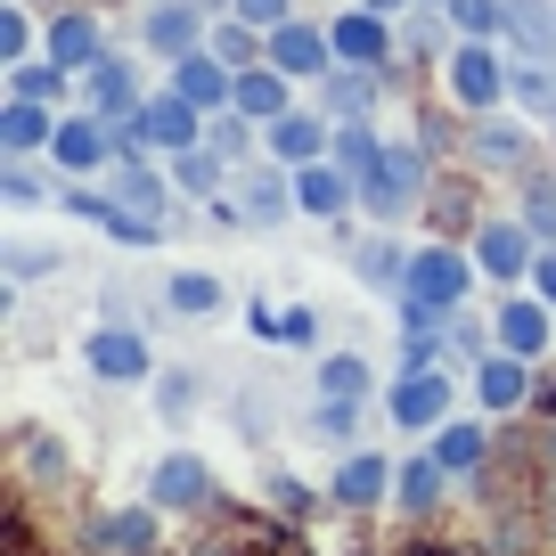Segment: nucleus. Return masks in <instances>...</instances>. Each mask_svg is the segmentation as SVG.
Wrapping results in <instances>:
<instances>
[{
	"instance_id": "obj_1",
	"label": "nucleus",
	"mask_w": 556,
	"mask_h": 556,
	"mask_svg": "<svg viewBox=\"0 0 556 556\" xmlns=\"http://www.w3.org/2000/svg\"><path fill=\"white\" fill-rule=\"evenodd\" d=\"M475 278H483L475 245H458V238L409 245V278H401V295H393V319L401 328H442L451 312H467Z\"/></svg>"
},
{
	"instance_id": "obj_2",
	"label": "nucleus",
	"mask_w": 556,
	"mask_h": 556,
	"mask_svg": "<svg viewBox=\"0 0 556 556\" xmlns=\"http://www.w3.org/2000/svg\"><path fill=\"white\" fill-rule=\"evenodd\" d=\"M507 74H516V58L500 50V41H451V58H442V90H451L458 115H491V106H507Z\"/></svg>"
},
{
	"instance_id": "obj_3",
	"label": "nucleus",
	"mask_w": 556,
	"mask_h": 556,
	"mask_svg": "<svg viewBox=\"0 0 556 556\" xmlns=\"http://www.w3.org/2000/svg\"><path fill=\"white\" fill-rule=\"evenodd\" d=\"M426 189H434V164H426V148H417V139H384V164L361 180V213L393 229Z\"/></svg>"
},
{
	"instance_id": "obj_4",
	"label": "nucleus",
	"mask_w": 556,
	"mask_h": 556,
	"mask_svg": "<svg viewBox=\"0 0 556 556\" xmlns=\"http://www.w3.org/2000/svg\"><path fill=\"white\" fill-rule=\"evenodd\" d=\"M83 361H90L99 384H156V344H148L139 319H99V336L83 344Z\"/></svg>"
},
{
	"instance_id": "obj_5",
	"label": "nucleus",
	"mask_w": 556,
	"mask_h": 556,
	"mask_svg": "<svg viewBox=\"0 0 556 556\" xmlns=\"http://www.w3.org/2000/svg\"><path fill=\"white\" fill-rule=\"evenodd\" d=\"M384 409H393L401 434H434V426L458 417V384L442 377V368H401L393 393H384Z\"/></svg>"
},
{
	"instance_id": "obj_6",
	"label": "nucleus",
	"mask_w": 556,
	"mask_h": 556,
	"mask_svg": "<svg viewBox=\"0 0 556 556\" xmlns=\"http://www.w3.org/2000/svg\"><path fill=\"white\" fill-rule=\"evenodd\" d=\"M475 262H483V278L491 287H523L532 278V262H540V238H532V222L523 213H500V222H475Z\"/></svg>"
},
{
	"instance_id": "obj_7",
	"label": "nucleus",
	"mask_w": 556,
	"mask_h": 556,
	"mask_svg": "<svg viewBox=\"0 0 556 556\" xmlns=\"http://www.w3.org/2000/svg\"><path fill=\"white\" fill-rule=\"evenodd\" d=\"M50 164L66 180H99L115 173V123L90 106V115H58V139H50Z\"/></svg>"
},
{
	"instance_id": "obj_8",
	"label": "nucleus",
	"mask_w": 556,
	"mask_h": 556,
	"mask_svg": "<svg viewBox=\"0 0 556 556\" xmlns=\"http://www.w3.org/2000/svg\"><path fill=\"white\" fill-rule=\"evenodd\" d=\"M467 156L483 164V173H523V164L540 156V131H532V115H467Z\"/></svg>"
},
{
	"instance_id": "obj_9",
	"label": "nucleus",
	"mask_w": 556,
	"mask_h": 556,
	"mask_svg": "<svg viewBox=\"0 0 556 556\" xmlns=\"http://www.w3.org/2000/svg\"><path fill=\"white\" fill-rule=\"evenodd\" d=\"M328 34H336V58H352V66H384L393 74V58H401V17H377L368 0H344L328 17Z\"/></svg>"
},
{
	"instance_id": "obj_10",
	"label": "nucleus",
	"mask_w": 556,
	"mask_h": 556,
	"mask_svg": "<svg viewBox=\"0 0 556 556\" xmlns=\"http://www.w3.org/2000/svg\"><path fill=\"white\" fill-rule=\"evenodd\" d=\"M491 328H500V352H516V361H540V352L556 344V303L532 295V287H507L500 312H491Z\"/></svg>"
},
{
	"instance_id": "obj_11",
	"label": "nucleus",
	"mask_w": 556,
	"mask_h": 556,
	"mask_svg": "<svg viewBox=\"0 0 556 556\" xmlns=\"http://www.w3.org/2000/svg\"><path fill=\"white\" fill-rule=\"evenodd\" d=\"M156 516H164L156 500H139V507H99V516L83 523V548H90V556H156V548H164V540H156Z\"/></svg>"
},
{
	"instance_id": "obj_12",
	"label": "nucleus",
	"mask_w": 556,
	"mask_h": 556,
	"mask_svg": "<svg viewBox=\"0 0 556 556\" xmlns=\"http://www.w3.org/2000/svg\"><path fill=\"white\" fill-rule=\"evenodd\" d=\"M205 34H213V9L205 0H148V17H139V41L173 66V58H189V50H205Z\"/></svg>"
},
{
	"instance_id": "obj_13",
	"label": "nucleus",
	"mask_w": 556,
	"mask_h": 556,
	"mask_svg": "<svg viewBox=\"0 0 556 556\" xmlns=\"http://www.w3.org/2000/svg\"><path fill=\"white\" fill-rule=\"evenodd\" d=\"M238 213H245V229H278V222H295V213H303V197H295V164L262 156L254 173L238 180Z\"/></svg>"
},
{
	"instance_id": "obj_14",
	"label": "nucleus",
	"mask_w": 556,
	"mask_h": 556,
	"mask_svg": "<svg viewBox=\"0 0 556 556\" xmlns=\"http://www.w3.org/2000/svg\"><path fill=\"white\" fill-rule=\"evenodd\" d=\"M41 50L58 58L66 74H90L115 41H106V17H90V9H50V25H41Z\"/></svg>"
},
{
	"instance_id": "obj_15",
	"label": "nucleus",
	"mask_w": 556,
	"mask_h": 556,
	"mask_svg": "<svg viewBox=\"0 0 556 556\" xmlns=\"http://www.w3.org/2000/svg\"><path fill=\"white\" fill-rule=\"evenodd\" d=\"M312 90H319V115H328V123H361V115H377V99H384V66H352V58H336Z\"/></svg>"
},
{
	"instance_id": "obj_16",
	"label": "nucleus",
	"mask_w": 556,
	"mask_h": 556,
	"mask_svg": "<svg viewBox=\"0 0 556 556\" xmlns=\"http://www.w3.org/2000/svg\"><path fill=\"white\" fill-rule=\"evenodd\" d=\"M328 139H336V123L319 115V106H287L278 123H262V156H278V164H319L328 156Z\"/></svg>"
},
{
	"instance_id": "obj_17",
	"label": "nucleus",
	"mask_w": 556,
	"mask_h": 556,
	"mask_svg": "<svg viewBox=\"0 0 556 556\" xmlns=\"http://www.w3.org/2000/svg\"><path fill=\"white\" fill-rule=\"evenodd\" d=\"M295 197H303V222H352V213H361V180H352L336 156L303 164V173H295Z\"/></svg>"
},
{
	"instance_id": "obj_18",
	"label": "nucleus",
	"mask_w": 556,
	"mask_h": 556,
	"mask_svg": "<svg viewBox=\"0 0 556 556\" xmlns=\"http://www.w3.org/2000/svg\"><path fill=\"white\" fill-rule=\"evenodd\" d=\"M148 500L164 507V516H197V507L213 500V467L197 451H173V458H156V475H148Z\"/></svg>"
},
{
	"instance_id": "obj_19",
	"label": "nucleus",
	"mask_w": 556,
	"mask_h": 556,
	"mask_svg": "<svg viewBox=\"0 0 556 556\" xmlns=\"http://www.w3.org/2000/svg\"><path fill=\"white\" fill-rule=\"evenodd\" d=\"M139 123H148V139H156V156H180V148H197V139H205V123H213V115H205V106H189L173 83H164V90H148Z\"/></svg>"
},
{
	"instance_id": "obj_20",
	"label": "nucleus",
	"mask_w": 556,
	"mask_h": 556,
	"mask_svg": "<svg viewBox=\"0 0 556 556\" xmlns=\"http://www.w3.org/2000/svg\"><path fill=\"white\" fill-rule=\"evenodd\" d=\"M270 66H287L295 83H319V74L336 66V34L328 25H303V17L270 25Z\"/></svg>"
},
{
	"instance_id": "obj_21",
	"label": "nucleus",
	"mask_w": 556,
	"mask_h": 556,
	"mask_svg": "<svg viewBox=\"0 0 556 556\" xmlns=\"http://www.w3.org/2000/svg\"><path fill=\"white\" fill-rule=\"evenodd\" d=\"M523 401H532V361H516V352L475 361V409L483 417H516Z\"/></svg>"
},
{
	"instance_id": "obj_22",
	"label": "nucleus",
	"mask_w": 556,
	"mask_h": 556,
	"mask_svg": "<svg viewBox=\"0 0 556 556\" xmlns=\"http://www.w3.org/2000/svg\"><path fill=\"white\" fill-rule=\"evenodd\" d=\"M393 458H384V451H344V458H336V475H328V500L336 507H377L384 500V491H393Z\"/></svg>"
},
{
	"instance_id": "obj_23",
	"label": "nucleus",
	"mask_w": 556,
	"mask_h": 556,
	"mask_svg": "<svg viewBox=\"0 0 556 556\" xmlns=\"http://www.w3.org/2000/svg\"><path fill=\"white\" fill-rule=\"evenodd\" d=\"M83 90H90V106H99L106 123H123V115H139V106H148V90H139V66L123 50H106L99 66L83 74Z\"/></svg>"
},
{
	"instance_id": "obj_24",
	"label": "nucleus",
	"mask_w": 556,
	"mask_h": 556,
	"mask_svg": "<svg viewBox=\"0 0 556 556\" xmlns=\"http://www.w3.org/2000/svg\"><path fill=\"white\" fill-rule=\"evenodd\" d=\"M50 139H58L50 99H17L9 90V106H0V156H50Z\"/></svg>"
},
{
	"instance_id": "obj_25",
	"label": "nucleus",
	"mask_w": 556,
	"mask_h": 556,
	"mask_svg": "<svg viewBox=\"0 0 556 556\" xmlns=\"http://www.w3.org/2000/svg\"><path fill=\"white\" fill-rule=\"evenodd\" d=\"M287 106H303V99H295V74H287V66H270V58H262V66H238V115L278 123Z\"/></svg>"
},
{
	"instance_id": "obj_26",
	"label": "nucleus",
	"mask_w": 556,
	"mask_h": 556,
	"mask_svg": "<svg viewBox=\"0 0 556 556\" xmlns=\"http://www.w3.org/2000/svg\"><path fill=\"white\" fill-rule=\"evenodd\" d=\"M164 173H173V189H180V197H197V205H213V197L229 189V156L213 148V139H197V148L164 156Z\"/></svg>"
},
{
	"instance_id": "obj_27",
	"label": "nucleus",
	"mask_w": 556,
	"mask_h": 556,
	"mask_svg": "<svg viewBox=\"0 0 556 556\" xmlns=\"http://www.w3.org/2000/svg\"><path fill=\"white\" fill-rule=\"evenodd\" d=\"M451 483H458V475L442 467L434 451H426V458H401V475H393V507H409V516H434Z\"/></svg>"
},
{
	"instance_id": "obj_28",
	"label": "nucleus",
	"mask_w": 556,
	"mask_h": 556,
	"mask_svg": "<svg viewBox=\"0 0 556 556\" xmlns=\"http://www.w3.org/2000/svg\"><path fill=\"white\" fill-rule=\"evenodd\" d=\"M352 278L361 287H377V295H401V278H409V245L384 229V238H361L352 245Z\"/></svg>"
},
{
	"instance_id": "obj_29",
	"label": "nucleus",
	"mask_w": 556,
	"mask_h": 556,
	"mask_svg": "<svg viewBox=\"0 0 556 556\" xmlns=\"http://www.w3.org/2000/svg\"><path fill=\"white\" fill-rule=\"evenodd\" d=\"M106 189H115L131 213H156V222L173 213V197H180V189H173V173H156L148 156H139V164H115V180H106Z\"/></svg>"
},
{
	"instance_id": "obj_30",
	"label": "nucleus",
	"mask_w": 556,
	"mask_h": 556,
	"mask_svg": "<svg viewBox=\"0 0 556 556\" xmlns=\"http://www.w3.org/2000/svg\"><path fill=\"white\" fill-rule=\"evenodd\" d=\"M222 303H229L222 270H173V278H164V312H173V319H213Z\"/></svg>"
},
{
	"instance_id": "obj_31",
	"label": "nucleus",
	"mask_w": 556,
	"mask_h": 556,
	"mask_svg": "<svg viewBox=\"0 0 556 556\" xmlns=\"http://www.w3.org/2000/svg\"><path fill=\"white\" fill-rule=\"evenodd\" d=\"M0 83L17 90V99H50V106H66V90L83 83V74H66L50 50H34V58H17V66H0Z\"/></svg>"
},
{
	"instance_id": "obj_32",
	"label": "nucleus",
	"mask_w": 556,
	"mask_h": 556,
	"mask_svg": "<svg viewBox=\"0 0 556 556\" xmlns=\"http://www.w3.org/2000/svg\"><path fill=\"white\" fill-rule=\"evenodd\" d=\"M507 41L516 58H556V0H507Z\"/></svg>"
},
{
	"instance_id": "obj_33",
	"label": "nucleus",
	"mask_w": 556,
	"mask_h": 556,
	"mask_svg": "<svg viewBox=\"0 0 556 556\" xmlns=\"http://www.w3.org/2000/svg\"><path fill=\"white\" fill-rule=\"evenodd\" d=\"M434 458L451 475H475L491 458V426H483V417H451V426H434Z\"/></svg>"
},
{
	"instance_id": "obj_34",
	"label": "nucleus",
	"mask_w": 556,
	"mask_h": 556,
	"mask_svg": "<svg viewBox=\"0 0 556 556\" xmlns=\"http://www.w3.org/2000/svg\"><path fill=\"white\" fill-rule=\"evenodd\" d=\"M507 106L532 123H556V74L548 58H516V74H507Z\"/></svg>"
},
{
	"instance_id": "obj_35",
	"label": "nucleus",
	"mask_w": 556,
	"mask_h": 556,
	"mask_svg": "<svg viewBox=\"0 0 556 556\" xmlns=\"http://www.w3.org/2000/svg\"><path fill=\"white\" fill-rule=\"evenodd\" d=\"M328 156L344 164L352 180H368V173H377V164H384V131H377V115H361V123H336Z\"/></svg>"
},
{
	"instance_id": "obj_36",
	"label": "nucleus",
	"mask_w": 556,
	"mask_h": 556,
	"mask_svg": "<svg viewBox=\"0 0 556 556\" xmlns=\"http://www.w3.org/2000/svg\"><path fill=\"white\" fill-rule=\"evenodd\" d=\"M312 434L336 442V451H352V442H361V401L352 393H319L312 401Z\"/></svg>"
},
{
	"instance_id": "obj_37",
	"label": "nucleus",
	"mask_w": 556,
	"mask_h": 556,
	"mask_svg": "<svg viewBox=\"0 0 556 556\" xmlns=\"http://www.w3.org/2000/svg\"><path fill=\"white\" fill-rule=\"evenodd\" d=\"M205 139H213V148H222L229 164H245V156H254V148H262V123H254V115H238V106H222V115L205 123Z\"/></svg>"
},
{
	"instance_id": "obj_38",
	"label": "nucleus",
	"mask_w": 556,
	"mask_h": 556,
	"mask_svg": "<svg viewBox=\"0 0 556 556\" xmlns=\"http://www.w3.org/2000/svg\"><path fill=\"white\" fill-rule=\"evenodd\" d=\"M41 50V25H34V0H9L0 9V66H17V58Z\"/></svg>"
},
{
	"instance_id": "obj_39",
	"label": "nucleus",
	"mask_w": 556,
	"mask_h": 556,
	"mask_svg": "<svg viewBox=\"0 0 556 556\" xmlns=\"http://www.w3.org/2000/svg\"><path fill=\"white\" fill-rule=\"evenodd\" d=\"M319 393H352V401H368V393H377V377H368L361 352H328V361H319Z\"/></svg>"
},
{
	"instance_id": "obj_40",
	"label": "nucleus",
	"mask_w": 556,
	"mask_h": 556,
	"mask_svg": "<svg viewBox=\"0 0 556 556\" xmlns=\"http://www.w3.org/2000/svg\"><path fill=\"white\" fill-rule=\"evenodd\" d=\"M451 25L467 41H500L507 34V0H451Z\"/></svg>"
},
{
	"instance_id": "obj_41",
	"label": "nucleus",
	"mask_w": 556,
	"mask_h": 556,
	"mask_svg": "<svg viewBox=\"0 0 556 556\" xmlns=\"http://www.w3.org/2000/svg\"><path fill=\"white\" fill-rule=\"evenodd\" d=\"M516 213H523V222H532V238H540V245H556V180H532Z\"/></svg>"
},
{
	"instance_id": "obj_42",
	"label": "nucleus",
	"mask_w": 556,
	"mask_h": 556,
	"mask_svg": "<svg viewBox=\"0 0 556 556\" xmlns=\"http://www.w3.org/2000/svg\"><path fill=\"white\" fill-rule=\"evenodd\" d=\"M0 197H9V205L25 213V205H41V197H50V189H41V180L25 173V156H9V173H0Z\"/></svg>"
},
{
	"instance_id": "obj_43",
	"label": "nucleus",
	"mask_w": 556,
	"mask_h": 556,
	"mask_svg": "<svg viewBox=\"0 0 556 556\" xmlns=\"http://www.w3.org/2000/svg\"><path fill=\"white\" fill-rule=\"evenodd\" d=\"M189 401H197V377H180V368L164 377V368H156V409H164V417H180Z\"/></svg>"
},
{
	"instance_id": "obj_44",
	"label": "nucleus",
	"mask_w": 556,
	"mask_h": 556,
	"mask_svg": "<svg viewBox=\"0 0 556 556\" xmlns=\"http://www.w3.org/2000/svg\"><path fill=\"white\" fill-rule=\"evenodd\" d=\"M229 9H238L245 25H262V34H270V25H287V17H295V0H229Z\"/></svg>"
},
{
	"instance_id": "obj_45",
	"label": "nucleus",
	"mask_w": 556,
	"mask_h": 556,
	"mask_svg": "<svg viewBox=\"0 0 556 556\" xmlns=\"http://www.w3.org/2000/svg\"><path fill=\"white\" fill-rule=\"evenodd\" d=\"M278 344H319V319L312 312H278Z\"/></svg>"
},
{
	"instance_id": "obj_46",
	"label": "nucleus",
	"mask_w": 556,
	"mask_h": 556,
	"mask_svg": "<svg viewBox=\"0 0 556 556\" xmlns=\"http://www.w3.org/2000/svg\"><path fill=\"white\" fill-rule=\"evenodd\" d=\"M50 245H9V270H17V278H34V270H50Z\"/></svg>"
},
{
	"instance_id": "obj_47",
	"label": "nucleus",
	"mask_w": 556,
	"mask_h": 556,
	"mask_svg": "<svg viewBox=\"0 0 556 556\" xmlns=\"http://www.w3.org/2000/svg\"><path fill=\"white\" fill-rule=\"evenodd\" d=\"M523 287H532V295H548V303H556V245H540V262H532V278H523Z\"/></svg>"
},
{
	"instance_id": "obj_48",
	"label": "nucleus",
	"mask_w": 556,
	"mask_h": 556,
	"mask_svg": "<svg viewBox=\"0 0 556 556\" xmlns=\"http://www.w3.org/2000/svg\"><path fill=\"white\" fill-rule=\"evenodd\" d=\"M245 328H254L262 344H278V312H270V303H245Z\"/></svg>"
},
{
	"instance_id": "obj_49",
	"label": "nucleus",
	"mask_w": 556,
	"mask_h": 556,
	"mask_svg": "<svg viewBox=\"0 0 556 556\" xmlns=\"http://www.w3.org/2000/svg\"><path fill=\"white\" fill-rule=\"evenodd\" d=\"M368 9H377V17H409L417 0H368Z\"/></svg>"
},
{
	"instance_id": "obj_50",
	"label": "nucleus",
	"mask_w": 556,
	"mask_h": 556,
	"mask_svg": "<svg viewBox=\"0 0 556 556\" xmlns=\"http://www.w3.org/2000/svg\"><path fill=\"white\" fill-rule=\"evenodd\" d=\"M34 9H66V0H34Z\"/></svg>"
},
{
	"instance_id": "obj_51",
	"label": "nucleus",
	"mask_w": 556,
	"mask_h": 556,
	"mask_svg": "<svg viewBox=\"0 0 556 556\" xmlns=\"http://www.w3.org/2000/svg\"><path fill=\"white\" fill-rule=\"evenodd\" d=\"M426 9H451V0H426Z\"/></svg>"
},
{
	"instance_id": "obj_52",
	"label": "nucleus",
	"mask_w": 556,
	"mask_h": 556,
	"mask_svg": "<svg viewBox=\"0 0 556 556\" xmlns=\"http://www.w3.org/2000/svg\"><path fill=\"white\" fill-rule=\"evenodd\" d=\"M205 9H229V0H205Z\"/></svg>"
}]
</instances>
